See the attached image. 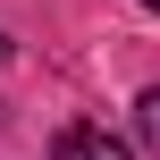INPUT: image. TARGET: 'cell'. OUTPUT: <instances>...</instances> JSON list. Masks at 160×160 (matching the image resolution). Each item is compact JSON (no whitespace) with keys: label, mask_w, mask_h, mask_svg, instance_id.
I'll return each instance as SVG.
<instances>
[{"label":"cell","mask_w":160,"mask_h":160,"mask_svg":"<svg viewBox=\"0 0 160 160\" xmlns=\"http://www.w3.org/2000/svg\"><path fill=\"white\" fill-rule=\"evenodd\" d=\"M143 8H160V0H143Z\"/></svg>","instance_id":"obj_3"},{"label":"cell","mask_w":160,"mask_h":160,"mask_svg":"<svg viewBox=\"0 0 160 160\" xmlns=\"http://www.w3.org/2000/svg\"><path fill=\"white\" fill-rule=\"evenodd\" d=\"M0 51H8V42H0Z\"/></svg>","instance_id":"obj_4"},{"label":"cell","mask_w":160,"mask_h":160,"mask_svg":"<svg viewBox=\"0 0 160 160\" xmlns=\"http://www.w3.org/2000/svg\"><path fill=\"white\" fill-rule=\"evenodd\" d=\"M51 160H135V152H127L110 127H68V135L51 143Z\"/></svg>","instance_id":"obj_1"},{"label":"cell","mask_w":160,"mask_h":160,"mask_svg":"<svg viewBox=\"0 0 160 160\" xmlns=\"http://www.w3.org/2000/svg\"><path fill=\"white\" fill-rule=\"evenodd\" d=\"M135 135H143V143H152V152H160V84H152V93H143V101H135Z\"/></svg>","instance_id":"obj_2"}]
</instances>
